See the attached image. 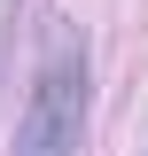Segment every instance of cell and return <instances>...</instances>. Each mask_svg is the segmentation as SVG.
Segmentation results:
<instances>
[{"mask_svg": "<svg viewBox=\"0 0 148 156\" xmlns=\"http://www.w3.org/2000/svg\"><path fill=\"white\" fill-rule=\"evenodd\" d=\"M86 94H93L86 31L55 16L47 31H39L31 101H23V117H16V148H8V156H78V133H86Z\"/></svg>", "mask_w": 148, "mask_h": 156, "instance_id": "obj_1", "label": "cell"}]
</instances>
